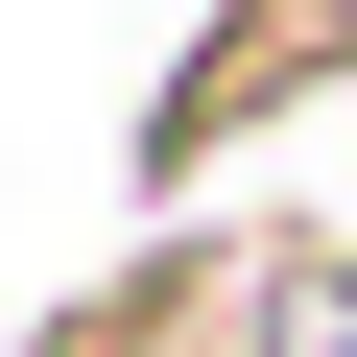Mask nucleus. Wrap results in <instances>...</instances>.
Here are the masks:
<instances>
[{
  "label": "nucleus",
  "mask_w": 357,
  "mask_h": 357,
  "mask_svg": "<svg viewBox=\"0 0 357 357\" xmlns=\"http://www.w3.org/2000/svg\"><path fill=\"white\" fill-rule=\"evenodd\" d=\"M357 72V0H215V48L167 72V119H143V167H215L238 119H286V96H333Z\"/></svg>",
  "instance_id": "f257e3e1"
},
{
  "label": "nucleus",
  "mask_w": 357,
  "mask_h": 357,
  "mask_svg": "<svg viewBox=\"0 0 357 357\" xmlns=\"http://www.w3.org/2000/svg\"><path fill=\"white\" fill-rule=\"evenodd\" d=\"M48 357H262V262H167V286H96Z\"/></svg>",
  "instance_id": "f03ea898"
}]
</instances>
